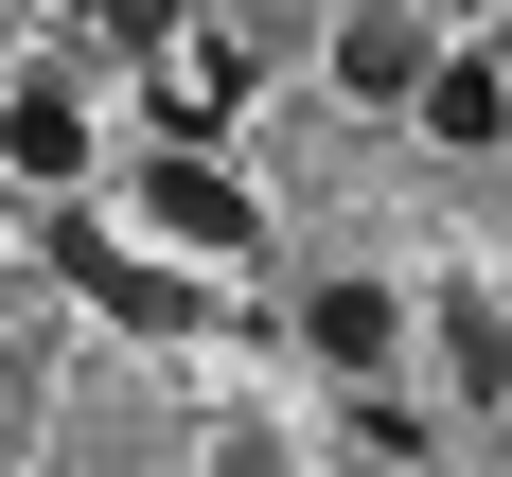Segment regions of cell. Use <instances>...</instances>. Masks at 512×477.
<instances>
[{
  "label": "cell",
  "instance_id": "1",
  "mask_svg": "<svg viewBox=\"0 0 512 477\" xmlns=\"http://www.w3.org/2000/svg\"><path fill=\"white\" fill-rule=\"evenodd\" d=\"M124 212H142L159 248H195V265H248L265 248V195L230 177V159H195V142H159L142 177H124Z\"/></svg>",
  "mask_w": 512,
  "mask_h": 477
},
{
  "label": "cell",
  "instance_id": "8",
  "mask_svg": "<svg viewBox=\"0 0 512 477\" xmlns=\"http://www.w3.org/2000/svg\"><path fill=\"white\" fill-rule=\"evenodd\" d=\"M71 18H89L106 53H177V36H195V18H177V0H71Z\"/></svg>",
  "mask_w": 512,
  "mask_h": 477
},
{
  "label": "cell",
  "instance_id": "6",
  "mask_svg": "<svg viewBox=\"0 0 512 477\" xmlns=\"http://www.w3.org/2000/svg\"><path fill=\"white\" fill-rule=\"evenodd\" d=\"M53 265H71V283H89V301H106V318H142V336H177V318H195V283H159V265H142V248H106L89 212H71V230H53Z\"/></svg>",
  "mask_w": 512,
  "mask_h": 477
},
{
  "label": "cell",
  "instance_id": "10",
  "mask_svg": "<svg viewBox=\"0 0 512 477\" xmlns=\"http://www.w3.org/2000/svg\"><path fill=\"white\" fill-rule=\"evenodd\" d=\"M195 477H301V460H283V442H265V424H248V442H212Z\"/></svg>",
  "mask_w": 512,
  "mask_h": 477
},
{
  "label": "cell",
  "instance_id": "4",
  "mask_svg": "<svg viewBox=\"0 0 512 477\" xmlns=\"http://www.w3.org/2000/svg\"><path fill=\"white\" fill-rule=\"evenodd\" d=\"M0 159L71 195V177H89V89H71V71H18V89H0Z\"/></svg>",
  "mask_w": 512,
  "mask_h": 477
},
{
  "label": "cell",
  "instance_id": "5",
  "mask_svg": "<svg viewBox=\"0 0 512 477\" xmlns=\"http://www.w3.org/2000/svg\"><path fill=\"white\" fill-rule=\"evenodd\" d=\"M407 336H424V318L389 301V283H318V301H301V354H318V371H354V389L407 354Z\"/></svg>",
  "mask_w": 512,
  "mask_h": 477
},
{
  "label": "cell",
  "instance_id": "9",
  "mask_svg": "<svg viewBox=\"0 0 512 477\" xmlns=\"http://www.w3.org/2000/svg\"><path fill=\"white\" fill-rule=\"evenodd\" d=\"M354 477H424V442H407L389 407H354Z\"/></svg>",
  "mask_w": 512,
  "mask_h": 477
},
{
  "label": "cell",
  "instance_id": "7",
  "mask_svg": "<svg viewBox=\"0 0 512 477\" xmlns=\"http://www.w3.org/2000/svg\"><path fill=\"white\" fill-rule=\"evenodd\" d=\"M424 142H512V71H495V53H442V71H424Z\"/></svg>",
  "mask_w": 512,
  "mask_h": 477
},
{
  "label": "cell",
  "instance_id": "2",
  "mask_svg": "<svg viewBox=\"0 0 512 477\" xmlns=\"http://www.w3.org/2000/svg\"><path fill=\"white\" fill-rule=\"evenodd\" d=\"M424 71H442L424 0H354V18H336V89L354 106H424Z\"/></svg>",
  "mask_w": 512,
  "mask_h": 477
},
{
  "label": "cell",
  "instance_id": "3",
  "mask_svg": "<svg viewBox=\"0 0 512 477\" xmlns=\"http://www.w3.org/2000/svg\"><path fill=\"white\" fill-rule=\"evenodd\" d=\"M424 354H442L460 407H512V301L495 283H442V301H424Z\"/></svg>",
  "mask_w": 512,
  "mask_h": 477
}]
</instances>
